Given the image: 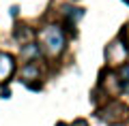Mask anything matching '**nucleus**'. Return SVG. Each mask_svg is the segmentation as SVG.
Here are the masks:
<instances>
[{"label": "nucleus", "mask_w": 129, "mask_h": 126, "mask_svg": "<svg viewBox=\"0 0 129 126\" xmlns=\"http://www.w3.org/2000/svg\"><path fill=\"white\" fill-rule=\"evenodd\" d=\"M37 43L41 47L43 56L50 60H60L62 54L67 51V34H64L62 26L58 24H47L39 30Z\"/></svg>", "instance_id": "f257e3e1"}, {"label": "nucleus", "mask_w": 129, "mask_h": 126, "mask_svg": "<svg viewBox=\"0 0 129 126\" xmlns=\"http://www.w3.org/2000/svg\"><path fill=\"white\" fill-rule=\"evenodd\" d=\"M127 56H129V47H127V43L120 41V36L106 47V60L110 64H123L127 60Z\"/></svg>", "instance_id": "f03ea898"}, {"label": "nucleus", "mask_w": 129, "mask_h": 126, "mask_svg": "<svg viewBox=\"0 0 129 126\" xmlns=\"http://www.w3.org/2000/svg\"><path fill=\"white\" fill-rule=\"evenodd\" d=\"M15 71H17L15 56H11L9 51H0V86L2 83H9L13 79Z\"/></svg>", "instance_id": "7ed1b4c3"}, {"label": "nucleus", "mask_w": 129, "mask_h": 126, "mask_svg": "<svg viewBox=\"0 0 129 126\" xmlns=\"http://www.w3.org/2000/svg\"><path fill=\"white\" fill-rule=\"evenodd\" d=\"M22 81L26 83L28 88H32V90H39L41 88V68H39L37 62H28V64H22Z\"/></svg>", "instance_id": "20e7f679"}, {"label": "nucleus", "mask_w": 129, "mask_h": 126, "mask_svg": "<svg viewBox=\"0 0 129 126\" xmlns=\"http://www.w3.org/2000/svg\"><path fill=\"white\" fill-rule=\"evenodd\" d=\"M41 56H43V51H41V47H39L37 41H26V43H22V47H19V58H22L24 64L37 62Z\"/></svg>", "instance_id": "39448f33"}, {"label": "nucleus", "mask_w": 129, "mask_h": 126, "mask_svg": "<svg viewBox=\"0 0 129 126\" xmlns=\"http://www.w3.org/2000/svg\"><path fill=\"white\" fill-rule=\"evenodd\" d=\"M62 15L67 17V26L69 28H75L78 26V22L82 19V15H84V11L82 9H78V7H62Z\"/></svg>", "instance_id": "423d86ee"}]
</instances>
